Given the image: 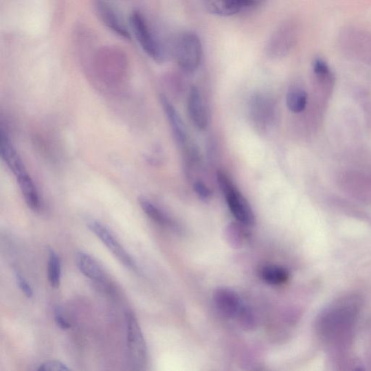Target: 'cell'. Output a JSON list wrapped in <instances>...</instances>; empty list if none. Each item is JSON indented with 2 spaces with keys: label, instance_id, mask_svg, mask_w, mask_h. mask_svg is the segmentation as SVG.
Segmentation results:
<instances>
[{
  "label": "cell",
  "instance_id": "1",
  "mask_svg": "<svg viewBox=\"0 0 371 371\" xmlns=\"http://www.w3.org/2000/svg\"><path fill=\"white\" fill-rule=\"evenodd\" d=\"M359 301L351 297L337 302L323 313L317 324L321 335L337 342L349 335L359 315Z\"/></svg>",
  "mask_w": 371,
  "mask_h": 371
},
{
  "label": "cell",
  "instance_id": "2",
  "mask_svg": "<svg viewBox=\"0 0 371 371\" xmlns=\"http://www.w3.org/2000/svg\"><path fill=\"white\" fill-rule=\"evenodd\" d=\"M217 182L237 222L247 227H254L256 223L254 212L232 179L224 172L219 170L217 173Z\"/></svg>",
  "mask_w": 371,
  "mask_h": 371
},
{
  "label": "cell",
  "instance_id": "3",
  "mask_svg": "<svg viewBox=\"0 0 371 371\" xmlns=\"http://www.w3.org/2000/svg\"><path fill=\"white\" fill-rule=\"evenodd\" d=\"M129 21L131 30L146 54L157 63L164 62L165 51L147 19L135 10L132 12Z\"/></svg>",
  "mask_w": 371,
  "mask_h": 371
},
{
  "label": "cell",
  "instance_id": "4",
  "mask_svg": "<svg viewBox=\"0 0 371 371\" xmlns=\"http://www.w3.org/2000/svg\"><path fill=\"white\" fill-rule=\"evenodd\" d=\"M175 57L179 67L186 72H194L203 58L201 39L194 33L184 32L177 39Z\"/></svg>",
  "mask_w": 371,
  "mask_h": 371
},
{
  "label": "cell",
  "instance_id": "5",
  "mask_svg": "<svg viewBox=\"0 0 371 371\" xmlns=\"http://www.w3.org/2000/svg\"><path fill=\"white\" fill-rule=\"evenodd\" d=\"M127 346L131 366L135 370H144L148 363V348L145 339L133 313L126 314Z\"/></svg>",
  "mask_w": 371,
  "mask_h": 371
},
{
  "label": "cell",
  "instance_id": "6",
  "mask_svg": "<svg viewBox=\"0 0 371 371\" xmlns=\"http://www.w3.org/2000/svg\"><path fill=\"white\" fill-rule=\"evenodd\" d=\"M87 227L126 268L132 271L137 270L136 262L130 256L107 227L95 220L89 221Z\"/></svg>",
  "mask_w": 371,
  "mask_h": 371
},
{
  "label": "cell",
  "instance_id": "7",
  "mask_svg": "<svg viewBox=\"0 0 371 371\" xmlns=\"http://www.w3.org/2000/svg\"><path fill=\"white\" fill-rule=\"evenodd\" d=\"M15 175L20 190L27 206L34 212L42 208L41 197L36 185L26 170L21 159L9 168Z\"/></svg>",
  "mask_w": 371,
  "mask_h": 371
},
{
  "label": "cell",
  "instance_id": "8",
  "mask_svg": "<svg viewBox=\"0 0 371 371\" xmlns=\"http://www.w3.org/2000/svg\"><path fill=\"white\" fill-rule=\"evenodd\" d=\"M214 301L221 313L236 320L247 306L234 290L227 287H221L215 291Z\"/></svg>",
  "mask_w": 371,
  "mask_h": 371
},
{
  "label": "cell",
  "instance_id": "9",
  "mask_svg": "<svg viewBox=\"0 0 371 371\" xmlns=\"http://www.w3.org/2000/svg\"><path fill=\"white\" fill-rule=\"evenodd\" d=\"M343 49L364 60H371V35L359 30H348L341 35Z\"/></svg>",
  "mask_w": 371,
  "mask_h": 371
},
{
  "label": "cell",
  "instance_id": "10",
  "mask_svg": "<svg viewBox=\"0 0 371 371\" xmlns=\"http://www.w3.org/2000/svg\"><path fill=\"white\" fill-rule=\"evenodd\" d=\"M266 0H203L206 10L219 16H232L241 11L257 7Z\"/></svg>",
  "mask_w": 371,
  "mask_h": 371
},
{
  "label": "cell",
  "instance_id": "11",
  "mask_svg": "<svg viewBox=\"0 0 371 371\" xmlns=\"http://www.w3.org/2000/svg\"><path fill=\"white\" fill-rule=\"evenodd\" d=\"M188 106L193 124L200 130L205 129L209 123L208 114L200 91L196 87L190 89Z\"/></svg>",
  "mask_w": 371,
  "mask_h": 371
},
{
  "label": "cell",
  "instance_id": "12",
  "mask_svg": "<svg viewBox=\"0 0 371 371\" xmlns=\"http://www.w3.org/2000/svg\"><path fill=\"white\" fill-rule=\"evenodd\" d=\"M161 102L176 142L181 147H185L188 144V133L181 116L165 95H161Z\"/></svg>",
  "mask_w": 371,
  "mask_h": 371
},
{
  "label": "cell",
  "instance_id": "13",
  "mask_svg": "<svg viewBox=\"0 0 371 371\" xmlns=\"http://www.w3.org/2000/svg\"><path fill=\"white\" fill-rule=\"evenodd\" d=\"M76 263L78 270L91 281L103 286L107 284V278L99 263L85 251L77 253Z\"/></svg>",
  "mask_w": 371,
  "mask_h": 371
},
{
  "label": "cell",
  "instance_id": "14",
  "mask_svg": "<svg viewBox=\"0 0 371 371\" xmlns=\"http://www.w3.org/2000/svg\"><path fill=\"white\" fill-rule=\"evenodd\" d=\"M295 41V31L293 26L287 25L277 32L268 47L269 54L273 56H282L285 54Z\"/></svg>",
  "mask_w": 371,
  "mask_h": 371
},
{
  "label": "cell",
  "instance_id": "15",
  "mask_svg": "<svg viewBox=\"0 0 371 371\" xmlns=\"http://www.w3.org/2000/svg\"><path fill=\"white\" fill-rule=\"evenodd\" d=\"M97 8L101 20L108 28L122 38L126 39L131 38L126 26L108 3L102 1V0H98Z\"/></svg>",
  "mask_w": 371,
  "mask_h": 371
},
{
  "label": "cell",
  "instance_id": "16",
  "mask_svg": "<svg viewBox=\"0 0 371 371\" xmlns=\"http://www.w3.org/2000/svg\"><path fill=\"white\" fill-rule=\"evenodd\" d=\"M139 203L144 214L153 221L165 227H174V223L164 212L148 200L147 198L140 197Z\"/></svg>",
  "mask_w": 371,
  "mask_h": 371
},
{
  "label": "cell",
  "instance_id": "17",
  "mask_svg": "<svg viewBox=\"0 0 371 371\" xmlns=\"http://www.w3.org/2000/svg\"><path fill=\"white\" fill-rule=\"evenodd\" d=\"M260 276L265 282L273 286H280L289 280V273L284 267L269 265L262 269Z\"/></svg>",
  "mask_w": 371,
  "mask_h": 371
},
{
  "label": "cell",
  "instance_id": "18",
  "mask_svg": "<svg viewBox=\"0 0 371 371\" xmlns=\"http://www.w3.org/2000/svg\"><path fill=\"white\" fill-rule=\"evenodd\" d=\"M308 95L306 91L300 88L290 89L286 95L287 108L293 113H300L306 108Z\"/></svg>",
  "mask_w": 371,
  "mask_h": 371
},
{
  "label": "cell",
  "instance_id": "19",
  "mask_svg": "<svg viewBox=\"0 0 371 371\" xmlns=\"http://www.w3.org/2000/svg\"><path fill=\"white\" fill-rule=\"evenodd\" d=\"M47 277L52 287L59 288L61 281V261L59 256L52 249L49 250Z\"/></svg>",
  "mask_w": 371,
  "mask_h": 371
},
{
  "label": "cell",
  "instance_id": "20",
  "mask_svg": "<svg viewBox=\"0 0 371 371\" xmlns=\"http://www.w3.org/2000/svg\"><path fill=\"white\" fill-rule=\"evenodd\" d=\"M251 109L253 114L256 122L262 124V126H266V124L270 120L271 105L267 101L262 97H256L251 102Z\"/></svg>",
  "mask_w": 371,
  "mask_h": 371
},
{
  "label": "cell",
  "instance_id": "21",
  "mask_svg": "<svg viewBox=\"0 0 371 371\" xmlns=\"http://www.w3.org/2000/svg\"><path fill=\"white\" fill-rule=\"evenodd\" d=\"M247 227L244 225L238 223L229 225L227 228V234L229 241L234 245H240L245 240L246 232L244 228Z\"/></svg>",
  "mask_w": 371,
  "mask_h": 371
},
{
  "label": "cell",
  "instance_id": "22",
  "mask_svg": "<svg viewBox=\"0 0 371 371\" xmlns=\"http://www.w3.org/2000/svg\"><path fill=\"white\" fill-rule=\"evenodd\" d=\"M70 370V368L58 361H47L38 368L39 371H68Z\"/></svg>",
  "mask_w": 371,
  "mask_h": 371
},
{
  "label": "cell",
  "instance_id": "23",
  "mask_svg": "<svg viewBox=\"0 0 371 371\" xmlns=\"http://www.w3.org/2000/svg\"><path fill=\"white\" fill-rule=\"evenodd\" d=\"M15 276L17 284L23 293L28 298H32L34 295L33 289L29 282L25 280V278L19 271H15Z\"/></svg>",
  "mask_w": 371,
  "mask_h": 371
},
{
  "label": "cell",
  "instance_id": "24",
  "mask_svg": "<svg viewBox=\"0 0 371 371\" xmlns=\"http://www.w3.org/2000/svg\"><path fill=\"white\" fill-rule=\"evenodd\" d=\"M194 190L199 197L204 201L208 200L212 195V192L207 186L201 181H197L194 183Z\"/></svg>",
  "mask_w": 371,
  "mask_h": 371
},
{
  "label": "cell",
  "instance_id": "25",
  "mask_svg": "<svg viewBox=\"0 0 371 371\" xmlns=\"http://www.w3.org/2000/svg\"><path fill=\"white\" fill-rule=\"evenodd\" d=\"M54 317L56 325L61 329L66 330L71 327L70 324L65 319L58 309L56 311Z\"/></svg>",
  "mask_w": 371,
  "mask_h": 371
}]
</instances>
